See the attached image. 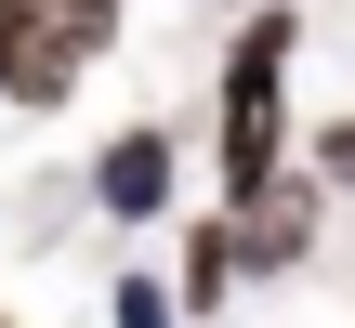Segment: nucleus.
Wrapping results in <instances>:
<instances>
[{"label": "nucleus", "mask_w": 355, "mask_h": 328, "mask_svg": "<svg viewBox=\"0 0 355 328\" xmlns=\"http://www.w3.org/2000/svg\"><path fill=\"white\" fill-rule=\"evenodd\" d=\"M277 92H290V13H250V26L224 39V210L263 197V184H290V118H277Z\"/></svg>", "instance_id": "obj_1"}, {"label": "nucleus", "mask_w": 355, "mask_h": 328, "mask_svg": "<svg viewBox=\"0 0 355 328\" xmlns=\"http://www.w3.org/2000/svg\"><path fill=\"white\" fill-rule=\"evenodd\" d=\"M316 184H343V197H355V118H329V131H316Z\"/></svg>", "instance_id": "obj_6"}, {"label": "nucleus", "mask_w": 355, "mask_h": 328, "mask_svg": "<svg viewBox=\"0 0 355 328\" xmlns=\"http://www.w3.org/2000/svg\"><path fill=\"white\" fill-rule=\"evenodd\" d=\"M171 197H184V145H171L158 118H132V131L92 158V210H105V224H158Z\"/></svg>", "instance_id": "obj_2"}, {"label": "nucleus", "mask_w": 355, "mask_h": 328, "mask_svg": "<svg viewBox=\"0 0 355 328\" xmlns=\"http://www.w3.org/2000/svg\"><path fill=\"white\" fill-rule=\"evenodd\" d=\"M158 276H171L184 316H224V302H237V210H198V224H184V263H158Z\"/></svg>", "instance_id": "obj_4"}, {"label": "nucleus", "mask_w": 355, "mask_h": 328, "mask_svg": "<svg viewBox=\"0 0 355 328\" xmlns=\"http://www.w3.org/2000/svg\"><path fill=\"white\" fill-rule=\"evenodd\" d=\"M303 263H316V184L237 197V276H303Z\"/></svg>", "instance_id": "obj_3"}, {"label": "nucleus", "mask_w": 355, "mask_h": 328, "mask_svg": "<svg viewBox=\"0 0 355 328\" xmlns=\"http://www.w3.org/2000/svg\"><path fill=\"white\" fill-rule=\"evenodd\" d=\"M0 328H13V316H0Z\"/></svg>", "instance_id": "obj_8"}, {"label": "nucleus", "mask_w": 355, "mask_h": 328, "mask_svg": "<svg viewBox=\"0 0 355 328\" xmlns=\"http://www.w3.org/2000/svg\"><path fill=\"white\" fill-rule=\"evenodd\" d=\"M105 316H119V328H184V302H171V276H158V263H119Z\"/></svg>", "instance_id": "obj_5"}, {"label": "nucleus", "mask_w": 355, "mask_h": 328, "mask_svg": "<svg viewBox=\"0 0 355 328\" xmlns=\"http://www.w3.org/2000/svg\"><path fill=\"white\" fill-rule=\"evenodd\" d=\"M13 53H26V26H13V13H0V92H13Z\"/></svg>", "instance_id": "obj_7"}]
</instances>
